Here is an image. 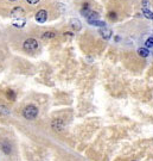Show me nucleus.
I'll return each instance as SVG.
<instances>
[{
  "label": "nucleus",
  "instance_id": "obj_1",
  "mask_svg": "<svg viewBox=\"0 0 153 161\" xmlns=\"http://www.w3.org/2000/svg\"><path fill=\"white\" fill-rule=\"evenodd\" d=\"M81 13L87 18V20L90 25H95V23L99 20V14L95 11L90 10L88 4H83V8H82Z\"/></svg>",
  "mask_w": 153,
  "mask_h": 161
},
{
  "label": "nucleus",
  "instance_id": "obj_2",
  "mask_svg": "<svg viewBox=\"0 0 153 161\" xmlns=\"http://www.w3.org/2000/svg\"><path fill=\"white\" fill-rule=\"evenodd\" d=\"M23 116L26 119H35L38 116V109L35 105H27L23 110Z\"/></svg>",
  "mask_w": 153,
  "mask_h": 161
},
{
  "label": "nucleus",
  "instance_id": "obj_3",
  "mask_svg": "<svg viewBox=\"0 0 153 161\" xmlns=\"http://www.w3.org/2000/svg\"><path fill=\"white\" fill-rule=\"evenodd\" d=\"M24 49L27 50V51H35L37 48H38V42L35 40V38H27L24 44H23Z\"/></svg>",
  "mask_w": 153,
  "mask_h": 161
},
{
  "label": "nucleus",
  "instance_id": "obj_4",
  "mask_svg": "<svg viewBox=\"0 0 153 161\" xmlns=\"http://www.w3.org/2000/svg\"><path fill=\"white\" fill-rule=\"evenodd\" d=\"M51 127L55 131H62L64 129V122L62 119H55V121H52Z\"/></svg>",
  "mask_w": 153,
  "mask_h": 161
},
{
  "label": "nucleus",
  "instance_id": "obj_5",
  "mask_svg": "<svg viewBox=\"0 0 153 161\" xmlns=\"http://www.w3.org/2000/svg\"><path fill=\"white\" fill-rule=\"evenodd\" d=\"M48 18V12L45 10H39L37 13H36V20L38 23H44Z\"/></svg>",
  "mask_w": 153,
  "mask_h": 161
},
{
  "label": "nucleus",
  "instance_id": "obj_6",
  "mask_svg": "<svg viewBox=\"0 0 153 161\" xmlns=\"http://www.w3.org/2000/svg\"><path fill=\"white\" fill-rule=\"evenodd\" d=\"M0 148H1V151H2L5 154H7V155L12 153V147H11V145H10V142H8L7 140L1 141V143H0Z\"/></svg>",
  "mask_w": 153,
  "mask_h": 161
},
{
  "label": "nucleus",
  "instance_id": "obj_7",
  "mask_svg": "<svg viewBox=\"0 0 153 161\" xmlns=\"http://www.w3.org/2000/svg\"><path fill=\"white\" fill-rule=\"evenodd\" d=\"M24 13H25V11H24L23 7H14V8L12 10V12H11V16L19 18V17H23Z\"/></svg>",
  "mask_w": 153,
  "mask_h": 161
},
{
  "label": "nucleus",
  "instance_id": "obj_8",
  "mask_svg": "<svg viewBox=\"0 0 153 161\" xmlns=\"http://www.w3.org/2000/svg\"><path fill=\"white\" fill-rule=\"evenodd\" d=\"M100 35H101L104 40H109V38L112 37V30L106 29V28H102V29H100Z\"/></svg>",
  "mask_w": 153,
  "mask_h": 161
},
{
  "label": "nucleus",
  "instance_id": "obj_9",
  "mask_svg": "<svg viewBox=\"0 0 153 161\" xmlns=\"http://www.w3.org/2000/svg\"><path fill=\"white\" fill-rule=\"evenodd\" d=\"M70 26L73 28V30H81V28H82V24H81V22L78 20V19H75V18H73L71 20H70Z\"/></svg>",
  "mask_w": 153,
  "mask_h": 161
},
{
  "label": "nucleus",
  "instance_id": "obj_10",
  "mask_svg": "<svg viewBox=\"0 0 153 161\" xmlns=\"http://www.w3.org/2000/svg\"><path fill=\"white\" fill-rule=\"evenodd\" d=\"M55 37H56V34L52 32V31H48V32H44L42 35L43 40H51V38H55Z\"/></svg>",
  "mask_w": 153,
  "mask_h": 161
},
{
  "label": "nucleus",
  "instance_id": "obj_11",
  "mask_svg": "<svg viewBox=\"0 0 153 161\" xmlns=\"http://www.w3.org/2000/svg\"><path fill=\"white\" fill-rule=\"evenodd\" d=\"M138 54H139V56H141V57H147V56L150 55L147 48H139V49H138Z\"/></svg>",
  "mask_w": 153,
  "mask_h": 161
},
{
  "label": "nucleus",
  "instance_id": "obj_12",
  "mask_svg": "<svg viewBox=\"0 0 153 161\" xmlns=\"http://www.w3.org/2000/svg\"><path fill=\"white\" fill-rule=\"evenodd\" d=\"M143 13H144V16H145L146 18H149V19H153V12L152 11H150L149 8L144 7V8H143Z\"/></svg>",
  "mask_w": 153,
  "mask_h": 161
},
{
  "label": "nucleus",
  "instance_id": "obj_13",
  "mask_svg": "<svg viewBox=\"0 0 153 161\" xmlns=\"http://www.w3.org/2000/svg\"><path fill=\"white\" fill-rule=\"evenodd\" d=\"M6 95H7V98H8L10 100H14V99H15V93H14L12 89H8V91L6 92Z\"/></svg>",
  "mask_w": 153,
  "mask_h": 161
},
{
  "label": "nucleus",
  "instance_id": "obj_14",
  "mask_svg": "<svg viewBox=\"0 0 153 161\" xmlns=\"http://www.w3.org/2000/svg\"><path fill=\"white\" fill-rule=\"evenodd\" d=\"M145 45H146V48H153V37H149L146 40Z\"/></svg>",
  "mask_w": 153,
  "mask_h": 161
},
{
  "label": "nucleus",
  "instance_id": "obj_15",
  "mask_svg": "<svg viewBox=\"0 0 153 161\" xmlns=\"http://www.w3.org/2000/svg\"><path fill=\"white\" fill-rule=\"evenodd\" d=\"M0 113H2V115H8L10 111H8L5 106H0Z\"/></svg>",
  "mask_w": 153,
  "mask_h": 161
},
{
  "label": "nucleus",
  "instance_id": "obj_16",
  "mask_svg": "<svg viewBox=\"0 0 153 161\" xmlns=\"http://www.w3.org/2000/svg\"><path fill=\"white\" fill-rule=\"evenodd\" d=\"M108 18H109V19H112V20H114V19H116V13H115L114 11H112V12H109V14H108Z\"/></svg>",
  "mask_w": 153,
  "mask_h": 161
},
{
  "label": "nucleus",
  "instance_id": "obj_17",
  "mask_svg": "<svg viewBox=\"0 0 153 161\" xmlns=\"http://www.w3.org/2000/svg\"><path fill=\"white\" fill-rule=\"evenodd\" d=\"M26 1H27L30 5H36V4H38L40 0H26Z\"/></svg>",
  "mask_w": 153,
  "mask_h": 161
},
{
  "label": "nucleus",
  "instance_id": "obj_18",
  "mask_svg": "<svg viewBox=\"0 0 153 161\" xmlns=\"http://www.w3.org/2000/svg\"><path fill=\"white\" fill-rule=\"evenodd\" d=\"M143 5H144V7H146V6L149 5V1H147V0H144V1H143Z\"/></svg>",
  "mask_w": 153,
  "mask_h": 161
},
{
  "label": "nucleus",
  "instance_id": "obj_19",
  "mask_svg": "<svg viewBox=\"0 0 153 161\" xmlns=\"http://www.w3.org/2000/svg\"><path fill=\"white\" fill-rule=\"evenodd\" d=\"M10 1H17V0H10Z\"/></svg>",
  "mask_w": 153,
  "mask_h": 161
}]
</instances>
